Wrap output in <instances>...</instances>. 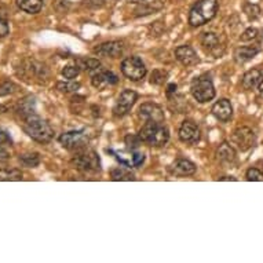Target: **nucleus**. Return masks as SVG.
Returning <instances> with one entry per match:
<instances>
[{"label": "nucleus", "instance_id": "1", "mask_svg": "<svg viewBox=\"0 0 263 263\" xmlns=\"http://www.w3.org/2000/svg\"><path fill=\"white\" fill-rule=\"evenodd\" d=\"M22 129L33 141L39 143H48L54 138V130L51 129V126L46 120L40 119L37 115L25 119Z\"/></svg>", "mask_w": 263, "mask_h": 263}, {"label": "nucleus", "instance_id": "2", "mask_svg": "<svg viewBox=\"0 0 263 263\" xmlns=\"http://www.w3.org/2000/svg\"><path fill=\"white\" fill-rule=\"evenodd\" d=\"M218 0H198L192 7L189 14V24L192 27H201L216 15Z\"/></svg>", "mask_w": 263, "mask_h": 263}, {"label": "nucleus", "instance_id": "3", "mask_svg": "<svg viewBox=\"0 0 263 263\" xmlns=\"http://www.w3.org/2000/svg\"><path fill=\"white\" fill-rule=\"evenodd\" d=\"M139 138L142 142L149 143L150 146H164L169 139V131L163 123L146 122L139 131Z\"/></svg>", "mask_w": 263, "mask_h": 263}, {"label": "nucleus", "instance_id": "4", "mask_svg": "<svg viewBox=\"0 0 263 263\" xmlns=\"http://www.w3.org/2000/svg\"><path fill=\"white\" fill-rule=\"evenodd\" d=\"M74 165L84 172H98L101 171V160L94 150L90 149H81L77 152L72 160Z\"/></svg>", "mask_w": 263, "mask_h": 263}, {"label": "nucleus", "instance_id": "5", "mask_svg": "<svg viewBox=\"0 0 263 263\" xmlns=\"http://www.w3.org/2000/svg\"><path fill=\"white\" fill-rule=\"evenodd\" d=\"M192 95L200 103L212 101L215 97V87L212 84V80L207 76H201L196 79L192 84Z\"/></svg>", "mask_w": 263, "mask_h": 263}, {"label": "nucleus", "instance_id": "6", "mask_svg": "<svg viewBox=\"0 0 263 263\" xmlns=\"http://www.w3.org/2000/svg\"><path fill=\"white\" fill-rule=\"evenodd\" d=\"M17 73L22 76L27 81H39L43 83L46 81L48 77V70L46 65L39 64L36 61H27L22 64V67H20V70Z\"/></svg>", "mask_w": 263, "mask_h": 263}, {"label": "nucleus", "instance_id": "7", "mask_svg": "<svg viewBox=\"0 0 263 263\" xmlns=\"http://www.w3.org/2000/svg\"><path fill=\"white\" fill-rule=\"evenodd\" d=\"M60 143L67 150H76L79 152L81 149H86L88 143V135L86 131H69L60 136Z\"/></svg>", "mask_w": 263, "mask_h": 263}, {"label": "nucleus", "instance_id": "8", "mask_svg": "<svg viewBox=\"0 0 263 263\" xmlns=\"http://www.w3.org/2000/svg\"><path fill=\"white\" fill-rule=\"evenodd\" d=\"M122 72L130 80H142L146 74V67L139 57H130L122 62Z\"/></svg>", "mask_w": 263, "mask_h": 263}, {"label": "nucleus", "instance_id": "9", "mask_svg": "<svg viewBox=\"0 0 263 263\" xmlns=\"http://www.w3.org/2000/svg\"><path fill=\"white\" fill-rule=\"evenodd\" d=\"M231 143L241 152H247L257 143V135L248 127L237 129L231 135Z\"/></svg>", "mask_w": 263, "mask_h": 263}, {"label": "nucleus", "instance_id": "10", "mask_svg": "<svg viewBox=\"0 0 263 263\" xmlns=\"http://www.w3.org/2000/svg\"><path fill=\"white\" fill-rule=\"evenodd\" d=\"M138 99V94L132 91V90H124L120 97H119V99L116 102L115 108H113V113L117 117H123V116H126L129 113L131 108L134 106V103Z\"/></svg>", "mask_w": 263, "mask_h": 263}, {"label": "nucleus", "instance_id": "11", "mask_svg": "<svg viewBox=\"0 0 263 263\" xmlns=\"http://www.w3.org/2000/svg\"><path fill=\"white\" fill-rule=\"evenodd\" d=\"M139 116L145 122L164 123V120H165L163 109L159 105L152 103V102H146V103L142 105L139 108Z\"/></svg>", "mask_w": 263, "mask_h": 263}, {"label": "nucleus", "instance_id": "12", "mask_svg": "<svg viewBox=\"0 0 263 263\" xmlns=\"http://www.w3.org/2000/svg\"><path fill=\"white\" fill-rule=\"evenodd\" d=\"M196 164L186 159H178L169 165V172L176 176H190L196 174Z\"/></svg>", "mask_w": 263, "mask_h": 263}, {"label": "nucleus", "instance_id": "13", "mask_svg": "<svg viewBox=\"0 0 263 263\" xmlns=\"http://www.w3.org/2000/svg\"><path fill=\"white\" fill-rule=\"evenodd\" d=\"M179 139L185 143H197L200 141V130L195 123L185 122L179 129Z\"/></svg>", "mask_w": 263, "mask_h": 263}, {"label": "nucleus", "instance_id": "14", "mask_svg": "<svg viewBox=\"0 0 263 263\" xmlns=\"http://www.w3.org/2000/svg\"><path fill=\"white\" fill-rule=\"evenodd\" d=\"M200 40H201L204 50H205L207 53H209V54L219 57V55L223 53V51H219V48L223 47V46L221 44V41H219L218 34L212 33V32H204V33L201 34V37H200Z\"/></svg>", "mask_w": 263, "mask_h": 263}, {"label": "nucleus", "instance_id": "15", "mask_svg": "<svg viewBox=\"0 0 263 263\" xmlns=\"http://www.w3.org/2000/svg\"><path fill=\"white\" fill-rule=\"evenodd\" d=\"M123 46L122 41H108V43H103L101 46H98L94 48V53L102 57H110V58H117L123 54Z\"/></svg>", "mask_w": 263, "mask_h": 263}, {"label": "nucleus", "instance_id": "16", "mask_svg": "<svg viewBox=\"0 0 263 263\" xmlns=\"http://www.w3.org/2000/svg\"><path fill=\"white\" fill-rule=\"evenodd\" d=\"M175 57L183 66H193L198 64L197 53L190 46H179L175 50Z\"/></svg>", "mask_w": 263, "mask_h": 263}, {"label": "nucleus", "instance_id": "17", "mask_svg": "<svg viewBox=\"0 0 263 263\" xmlns=\"http://www.w3.org/2000/svg\"><path fill=\"white\" fill-rule=\"evenodd\" d=\"M117 81H119L117 76L113 72H110V70H101L98 73L93 74V77H91L93 86L95 88H98V90H103L106 86L116 84Z\"/></svg>", "mask_w": 263, "mask_h": 263}, {"label": "nucleus", "instance_id": "18", "mask_svg": "<svg viewBox=\"0 0 263 263\" xmlns=\"http://www.w3.org/2000/svg\"><path fill=\"white\" fill-rule=\"evenodd\" d=\"M212 115L221 122H229L233 115V108L229 99H221L212 106Z\"/></svg>", "mask_w": 263, "mask_h": 263}, {"label": "nucleus", "instance_id": "19", "mask_svg": "<svg viewBox=\"0 0 263 263\" xmlns=\"http://www.w3.org/2000/svg\"><path fill=\"white\" fill-rule=\"evenodd\" d=\"M259 51H261L259 44H255V46H244V47L237 48L236 51H234V60H236V62H238V64H244V62L252 60Z\"/></svg>", "mask_w": 263, "mask_h": 263}, {"label": "nucleus", "instance_id": "20", "mask_svg": "<svg viewBox=\"0 0 263 263\" xmlns=\"http://www.w3.org/2000/svg\"><path fill=\"white\" fill-rule=\"evenodd\" d=\"M164 4L160 0H155V1H142L139 6L135 8V15L136 17H142V15H149V14L160 11Z\"/></svg>", "mask_w": 263, "mask_h": 263}, {"label": "nucleus", "instance_id": "21", "mask_svg": "<svg viewBox=\"0 0 263 263\" xmlns=\"http://www.w3.org/2000/svg\"><path fill=\"white\" fill-rule=\"evenodd\" d=\"M218 159L223 163H234L236 162V150L233 148V145H230L228 142H223L222 145L216 150Z\"/></svg>", "mask_w": 263, "mask_h": 263}, {"label": "nucleus", "instance_id": "22", "mask_svg": "<svg viewBox=\"0 0 263 263\" xmlns=\"http://www.w3.org/2000/svg\"><path fill=\"white\" fill-rule=\"evenodd\" d=\"M44 0H17V6L28 14H37L43 7Z\"/></svg>", "mask_w": 263, "mask_h": 263}, {"label": "nucleus", "instance_id": "23", "mask_svg": "<svg viewBox=\"0 0 263 263\" xmlns=\"http://www.w3.org/2000/svg\"><path fill=\"white\" fill-rule=\"evenodd\" d=\"M262 79V72L259 69H251L243 77V87L245 90H252Z\"/></svg>", "mask_w": 263, "mask_h": 263}, {"label": "nucleus", "instance_id": "24", "mask_svg": "<svg viewBox=\"0 0 263 263\" xmlns=\"http://www.w3.org/2000/svg\"><path fill=\"white\" fill-rule=\"evenodd\" d=\"M17 112H18V115L21 116L22 120H25L28 117L36 115L33 98H27V99H24V101L20 103V106L17 109Z\"/></svg>", "mask_w": 263, "mask_h": 263}, {"label": "nucleus", "instance_id": "25", "mask_svg": "<svg viewBox=\"0 0 263 263\" xmlns=\"http://www.w3.org/2000/svg\"><path fill=\"white\" fill-rule=\"evenodd\" d=\"M0 181H22L21 169L3 165L0 167Z\"/></svg>", "mask_w": 263, "mask_h": 263}, {"label": "nucleus", "instance_id": "26", "mask_svg": "<svg viewBox=\"0 0 263 263\" xmlns=\"http://www.w3.org/2000/svg\"><path fill=\"white\" fill-rule=\"evenodd\" d=\"M20 163L24 167L33 168L40 164V156L39 153H24L20 156Z\"/></svg>", "mask_w": 263, "mask_h": 263}, {"label": "nucleus", "instance_id": "27", "mask_svg": "<svg viewBox=\"0 0 263 263\" xmlns=\"http://www.w3.org/2000/svg\"><path fill=\"white\" fill-rule=\"evenodd\" d=\"M76 65L79 66V69H83V70H95V69L101 66V62L95 60V58H77Z\"/></svg>", "mask_w": 263, "mask_h": 263}, {"label": "nucleus", "instance_id": "28", "mask_svg": "<svg viewBox=\"0 0 263 263\" xmlns=\"http://www.w3.org/2000/svg\"><path fill=\"white\" fill-rule=\"evenodd\" d=\"M112 179L113 181H134L135 176L134 174L127 168H123V167H119V168H115L112 171Z\"/></svg>", "mask_w": 263, "mask_h": 263}, {"label": "nucleus", "instance_id": "29", "mask_svg": "<svg viewBox=\"0 0 263 263\" xmlns=\"http://www.w3.org/2000/svg\"><path fill=\"white\" fill-rule=\"evenodd\" d=\"M57 88L62 91V93H74L80 88V83L73 80H67V81H60L57 84Z\"/></svg>", "mask_w": 263, "mask_h": 263}, {"label": "nucleus", "instance_id": "30", "mask_svg": "<svg viewBox=\"0 0 263 263\" xmlns=\"http://www.w3.org/2000/svg\"><path fill=\"white\" fill-rule=\"evenodd\" d=\"M244 13L248 17L250 21H255L257 18H259L261 15V8L257 6V4H251V3H247L244 6Z\"/></svg>", "mask_w": 263, "mask_h": 263}, {"label": "nucleus", "instance_id": "31", "mask_svg": "<svg viewBox=\"0 0 263 263\" xmlns=\"http://www.w3.org/2000/svg\"><path fill=\"white\" fill-rule=\"evenodd\" d=\"M165 77H167V73H165L164 70L156 69V70H153L152 76H150V83H152V84H156V86H159V84H163V83L165 81Z\"/></svg>", "mask_w": 263, "mask_h": 263}, {"label": "nucleus", "instance_id": "32", "mask_svg": "<svg viewBox=\"0 0 263 263\" xmlns=\"http://www.w3.org/2000/svg\"><path fill=\"white\" fill-rule=\"evenodd\" d=\"M79 72H80V69H79L77 65H76V66L69 65V66H65L62 69V76H64L65 79H67V80H72V79H74V77L79 74Z\"/></svg>", "mask_w": 263, "mask_h": 263}, {"label": "nucleus", "instance_id": "33", "mask_svg": "<svg viewBox=\"0 0 263 263\" xmlns=\"http://www.w3.org/2000/svg\"><path fill=\"white\" fill-rule=\"evenodd\" d=\"M15 90H17V86L14 84L13 81H4V83L0 84V97L13 94Z\"/></svg>", "mask_w": 263, "mask_h": 263}, {"label": "nucleus", "instance_id": "34", "mask_svg": "<svg viewBox=\"0 0 263 263\" xmlns=\"http://www.w3.org/2000/svg\"><path fill=\"white\" fill-rule=\"evenodd\" d=\"M247 179L248 181H258V182H263V172L259 171L258 168H250L247 171Z\"/></svg>", "mask_w": 263, "mask_h": 263}, {"label": "nucleus", "instance_id": "35", "mask_svg": "<svg viewBox=\"0 0 263 263\" xmlns=\"http://www.w3.org/2000/svg\"><path fill=\"white\" fill-rule=\"evenodd\" d=\"M258 29H255V28H248L245 32H244L243 34H241V41H251L254 40V39H257L258 37Z\"/></svg>", "mask_w": 263, "mask_h": 263}, {"label": "nucleus", "instance_id": "36", "mask_svg": "<svg viewBox=\"0 0 263 263\" xmlns=\"http://www.w3.org/2000/svg\"><path fill=\"white\" fill-rule=\"evenodd\" d=\"M141 138H139V135H129L127 138H126V143H127V146L129 149H132L135 150V148H138L139 146V143H141Z\"/></svg>", "mask_w": 263, "mask_h": 263}, {"label": "nucleus", "instance_id": "37", "mask_svg": "<svg viewBox=\"0 0 263 263\" xmlns=\"http://www.w3.org/2000/svg\"><path fill=\"white\" fill-rule=\"evenodd\" d=\"M145 162V156L141 152H136V150H132V164L135 167H139Z\"/></svg>", "mask_w": 263, "mask_h": 263}, {"label": "nucleus", "instance_id": "38", "mask_svg": "<svg viewBox=\"0 0 263 263\" xmlns=\"http://www.w3.org/2000/svg\"><path fill=\"white\" fill-rule=\"evenodd\" d=\"M10 32V27L8 22L4 17H0V37H4Z\"/></svg>", "mask_w": 263, "mask_h": 263}, {"label": "nucleus", "instance_id": "39", "mask_svg": "<svg viewBox=\"0 0 263 263\" xmlns=\"http://www.w3.org/2000/svg\"><path fill=\"white\" fill-rule=\"evenodd\" d=\"M105 0H83V4L88 8H99L103 6Z\"/></svg>", "mask_w": 263, "mask_h": 263}, {"label": "nucleus", "instance_id": "40", "mask_svg": "<svg viewBox=\"0 0 263 263\" xmlns=\"http://www.w3.org/2000/svg\"><path fill=\"white\" fill-rule=\"evenodd\" d=\"M6 143H10L11 145V138L8 136L7 131L0 127V145H6Z\"/></svg>", "mask_w": 263, "mask_h": 263}, {"label": "nucleus", "instance_id": "41", "mask_svg": "<svg viewBox=\"0 0 263 263\" xmlns=\"http://www.w3.org/2000/svg\"><path fill=\"white\" fill-rule=\"evenodd\" d=\"M8 159H10V153L3 148V145H0V163L7 162Z\"/></svg>", "mask_w": 263, "mask_h": 263}, {"label": "nucleus", "instance_id": "42", "mask_svg": "<svg viewBox=\"0 0 263 263\" xmlns=\"http://www.w3.org/2000/svg\"><path fill=\"white\" fill-rule=\"evenodd\" d=\"M172 93H176V86L175 84H171L168 87V95L172 94Z\"/></svg>", "mask_w": 263, "mask_h": 263}, {"label": "nucleus", "instance_id": "43", "mask_svg": "<svg viewBox=\"0 0 263 263\" xmlns=\"http://www.w3.org/2000/svg\"><path fill=\"white\" fill-rule=\"evenodd\" d=\"M219 181H237V179L233 176H223V178H219Z\"/></svg>", "mask_w": 263, "mask_h": 263}, {"label": "nucleus", "instance_id": "44", "mask_svg": "<svg viewBox=\"0 0 263 263\" xmlns=\"http://www.w3.org/2000/svg\"><path fill=\"white\" fill-rule=\"evenodd\" d=\"M259 91L263 94V77L261 79V81H259Z\"/></svg>", "mask_w": 263, "mask_h": 263}, {"label": "nucleus", "instance_id": "45", "mask_svg": "<svg viewBox=\"0 0 263 263\" xmlns=\"http://www.w3.org/2000/svg\"><path fill=\"white\" fill-rule=\"evenodd\" d=\"M130 1H132V3H142V1H145V0H130Z\"/></svg>", "mask_w": 263, "mask_h": 263}]
</instances>
